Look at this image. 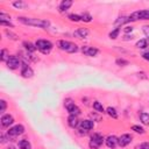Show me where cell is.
I'll return each mask as SVG.
<instances>
[{"instance_id":"cell-1","label":"cell","mask_w":149,"mask_h":149,"mask_svg":"<svg viewBox=\"0 0 149 149\" xmlns=\"http://www.w3.org/2000/svg\"><path fill=\"white\" fill-rule=\"evenodd\" d=\"M19 22L30 26V27H37V28H48L50 26V22L48 20H42V19H36V17H27V16H19L17 17Z\"/></svg>"},{"instance_id":"cell-2","label":"cell","mask_w":149,"mask_h":149,"mask_svg":"<svg viewBox=\"0 0 149 149\" xmlns=\"http://www.w3.org/2000/svg\"><path fill=\"white\" fill-rule=\"evenodd\" d=\"M57 47H58V49H61L68 54H76L78 51V45L76 43L66 41V40H58Z\"/></svg>"},{"instance_id":"cell-3","label":"cell","mask_w":149,"mask_h":149,"mask_svg":"<svg viewBox=\"0 0 149 149\" xmlns=\"http://www.w3.org/2000/svg\"><path fill=\"white\" fill-rule=\"evenodd\" d=\"M35 45H36V49L38 51H41L42 54L44 55H48L50 54V51L52 50L54 48V44L49 41V40H43V38H40L35 42Z\"/></svg>"},{"instance_id":"cell-4","label":"cell","mask_w":149,"mask_h":149,"mask_svg":"<svg viewBox=\"0 0 149 149\" xmlns=\"http://www.w3.org/2000/svg\"><path fill=\"white\" fill-rule=\"evenodd\" d=\"M127 20H128V22H134V21H139V20H149V9L133 12L130 15L127 16Z\"/></svg>"},{"instance_id":"cell-5","label":"cell","mask_w":149,"mask_h":149,"mask_svg":"<svg viewBox=\"0 0 149 149\" xmlns=\"http://www.w3.org/2000/svg\"><path fill=\"white\" fill-rule=\"evenodd\" d=\"M104 142H105V139H104V136H102L101 134H99V133H93V134L91 135V137H90L88 147H90L91 149H99V148L102 146Z\"/></svg>"},{"instance_id":"cell-6","label":"cell","mask_w":149,"mask_h":149,"mask_svg":"<svg viewBox=\"0 0 149 149\" xmlns=\"http://www.w3.org/2000/svg\"><path fill=\"white\" fill-rule=\"evenodd\" d=\"M6 65L10 70H16V69H19V68L22 66V62H21V58L20 57H17L15 55H10L9 58L6 62Z\"/></svg>"},{"instance_id":"cell-7","label":"cell","mask_w":149,"mask_h":149,"mask_svg":"<svg viewBox=\"0 0 149 149\" xmlns=\"http://www.w3.org/2000/svg\"><path fill=\"white\" fill-rule=\"evenodd\" d=\"M64 106H65V108H66V111H68V113H69L70 115H76V116H78V115L80 114V108H79L72 100L66 99Z\"/></svg>"},{"instance_id":"cell-8","label":"cell","mask_w":149,"mask_h":149,"mask_svg":"<svg viewBox=\"0 0 149 149\" xmlns=\"http://www.w3.org/2000/svg\"><path fill=\"white\" fill-rule=\"evenodd\" d=\"M24 133V127L22 125H15L13 127H10L8 130H7V135L9 136V139H13V137H16V136H20Z\"/></svg>"},{"instance_id":"cell-9","label":"cell","mask_w":149,"mask_h":149,"mask_svg":"<svg viewBox=\"0 0 149 149\" xmlns=\"http://www.w3.org/2000/svg\"><path fill=\"white\" fill-rule=\"evenodd\" d=\"M94 128V122L92 120H88V119H85V120H80L79 121V125H78V129L79 130H84V132H88L91 129Z\"/></svg>"},{"instance_id":"cell-10","label":"cell","mask_w":149,"mask_h":149,"mask_svg":"<svg viewBox=\"0 0 149 149\" xmlns=\"http://www.w3.org/2000/svg\"><path fill=\"white\" fill-rule=\"evenodd\" d=\"M105 144L111 149H115L119 146V137H116L115 135H108L105 139Z\"/></svg>"},{"instance_id":"cell-11","label":"cell","mask_w":149,"mask_h":149,"mask_svg":"<svg viewBox=\"0 0 149 149\" xmlns=\"http://www.w3.org/2000/svg\"><path fill=\"white\" fill-rule=\"evenodd\" d=\"M21 76L23 78H31L34 76V70L27 63H22V66H21Z\"/></svg>"},{"instance_id":"cell-12","label":"cell","mask_w":149,"mask_h":149,"mask_svg":"<svg viewBox=\"0 0 149 149\" xmlns=\"http://www.w3.org/2000/svg\"><path fill=\"white\" fill-rule=\"evenodd\" d=\"M81 52L88 57H94L99 54V50L97 48H93V47H88V45H84L81 47Z\"/></svg>"},{"instance_id":"cell-13","label":"cell","mask_w":149,"mask_h":149,"mask_svg":"<svg viewBox=\"0 0 149 149\" xmlns=\"http://www.w3.org/2000/svg\"><path fill=\"white\" fill-rule=\"evenodd\" d=\"M0 121H1L2 127H9L14 123V118L12 114H2Z\"/></svg>"},{"instance_id":"cell-14","label":"cell","mask_w":149,"mask_h":149,"mask_svg":"<svg viewBox=\"0 0 149 149\" xmlns=\"http://www.w3.org/2000/svg\"><path fill=\"white\" fill-rule=\"evenodd\" d=\"M132 140H133V137H132L130 134H122L119 137V146L120 147H126L132 142Z\"/></svg>"},{"instance_id":"cell-15","label":"cell","mask_w":149,"mask_h":149,"mask_svg":"<svg viewBox=\"0 0 149 149\" xmlns=\"http://www.w3.org/2000/svg\"><path fill=\"white\" fill-rule=\"evenodd\" d=\"M90 34V30L86 28H78L77 30L73 31V36L77 38H86Z\"/></svg>"},{"instance_id":"cell-16","label":"cell","mask_w":149,"mask_h":149,"mask_svg":"<svg viewBox=\"0 0 149 149\" xmlns=\"http://www.w3.org/2000/svg\"><path fill=\"white\" fill-rule=\"evenodd\" d=\"M72 1H70V0H63V1H61V3H59V6H58V10H59V13H65L71 6H72Z\"/></svg>"},{"instance_id":"cell-17","label":"cell","mask_w":149,"mask_h":149,"mask_svg":"<svg viewBox=\"0 0 149 149\" xmlns=\"http://www.w3.org/2000/svg\"><path fill=\"white\" fill-rule=\"evenodd\" d=\"M79 121L80 120H78V116H76V115H69V118H68V125L71 127V128H78V125H79Z\"/></svg>"},{"instance_id":"cell-18","label":"cell","mask_w":149,"mask_h":149,"mask_svg":"<svg viewBox=\"0 0 149 149\" xmlns=\"http://www.w3.org/2000/svg\"><path fill=\"white\" fill-rule=\"evenodd\" d=\"M23 47H24L27 54H33V52H35V51L37 50V49H36V45L33 44L31 42H27V41H24V42H23Z\"/></svg>"},{"instance_id":"cell-19","label":"cell","mask_w":149,"mask_h":149,"mask_svg":"<svg viewBox=\"0 0 149 149\" xmlns=\"http://www.w3.org/2000/svg\"><path fill=\"white\" fill-rule=\"evenodd\" d=\"M17 146H19V149H31V144H30V142L27 139L20 140Z\"/></svg>"},{"instance_id":"cell-20","label":"cell","mask_w":149,"mask_h":149,"mask_svg":"<svg viewBox=\"0 0 149 149\" xmlns=\"http://www.w3.org/2000/svg\"><path fill=\"white\" fill-rule=\"evenodd\" d=\"M92 107H93V109H94L95 112H98V113H105V112H106L105 108H104V106H102V104L99 102V101H97V100L93 101Z\"/></svg>"},{"instance_id":"cell-21","label":"cell","mask_w":149,"mask_h":149,"mask_svg":"<svg viewBox=\"0 0 149 149\" xmlns=\"http://www.w3.org/2000/svg\"><path fill=\"white\" fill-rule=\"evenodd\" d=\"M137 49H146L148 47V40L147 38H141L136 42V45H135Z\"/></svg>"},{"instance_id":"cell-22","label":"cell","mask_w":149,"mask_h":149,"mask_svg":"<svg viewBox=\"0 0 149 149\" xmlns=\"http://www.w3.org/2000/svg\"><path fill=\"white\" fill-rule=\"evenodd\" d=\"M140 121L143 123V125H149V113H146V112H142L140 113Z\"/></svg>"},{"instance_id":"cell-23","label":"cell","mask_w":149,"mask_h":149,"mask_svg":"<svg viewBox=\"0 0 149 149\" xmlns=\"http://www.w3.org/2000/svg\"><path fill=\"white\" fill-rule=\"evenodd\" d=\"M120 31H121V27H116V28H114L111 33H109V38L111 40H115L118 36H119V34H120Z\"/></svg>"},{"instance_id":"cell-24","label":"cell","mask_w":149,"mask_h":149,"mask_svg":"<svg viewBox=\"0 0 149 149\" xmlns=\"http://www.w3.org/2000/svg\"><path fill=\"white\" fill-rule=\"evenodd\" d=\"M106 113L111 116V118H113V119H116L118 118V112H116V109L114 108V107H107L106 108Z\"/></svg>"},{"instance_id":"cell-25","label":"cell","mask_w":149,"mask_h":149,"mask_svg":"<svg viewBox=\"0 0 149 149\" xmlns=\"http://www.w3.org/2000/svg\"><path fill=\"white\" fill-rule=\"evenodd\" d=\"M9 56H10V55H9V52H8L6 49H2V50H1V52H0V61L6 63V62H7V59L9 58Z\"/></svg>"},{"instance_id":"cell-26","label":"cell","mask_w":149,"mask_h":149,"mask_svg":"<svg viewBox=\"0 0 149 149\" xmlns=\"http://www.w3.org/2000/svg\"><path fill=\"white\" fill-rule=\"evenodd\" d=\"M13 6H14L15 8H17V9H23V8H26L28 5H27L26 2H23V1H15V2H13Z\"/></svg>"},{"instance_id":"cell-27","label":"cell","mask_w":149,"mask_h":149,"mask_svg":"<svg viewBox=\"0 0 149 149\" xmlns=\"http://www.w3.org/2000/svg\"><path fill=\"white\" fill-rule=\"evenodd\" d=\"M115 63H116V65H119V66H126V65L129 64V62H128L127 59H125V58H116V59H115Z\"/></svg>"},{"instance_id":"cell-28","label":"cell","mask_w":149,"mask_h":149,"mask_svg":"<svg viewBox=\"0 0 149 149\" xmlns=\"http://www.w3.org/2000/svg\"><path fill=\"white\" fill-rule=\"evenodd\" d=\"M80 19H81V21H84V22H91V21H92V16H91V14H88V13H83V14L80 15Z\"/></svg>"},{"instance_id":"cell-29","label":"cell","mask_w":149,"mask_h":149,"mask_svg":"<svg viewBox=\"0 0 149 149\" xmlns=\"http://www.w3.org/2000/svg\"><path fill=\"white\" fill-rule=\"evenodd\" d=\"M68 17H69V20H70V21H72V22L81 21L80 15H78V14H69V15H68Z\"/></svg>"},{"instance_id":"cell-30","label":"cell","mask_w":149,"mask_h":149,"mask_svg":"<svg viewBox=\"0 0 149 149\" xmlns=\"http://www.w3.org/2000/svg\"><path fill=\"white\" fill-rule=\"evenodd\" d=\"M132 130H134V132L137 133V134H143V133H144L143 127H141V126H139V125H133V126H132Z\"/></svg>"},{"instance_id":"cell-31","label":"cell","mask_w":149,"mask_h":149,"mask_svg":"<svg viewBox=\"0 0 149 149\" xmlns=\"http://www.w3.org/2000/svg\"><path fill=\"white\" fill-rule=\"evenodd\" d=\"M6 108H7V102H6V100L0 99V113H1V114H5Z\"/></svg>"},{"instance_id":"cell-32","label":"cell","mask_w":149,"mask_h":149,"mask_svg":"<svg viewBox=\"0 0 149 149\" xmlns=\"http://www.w3.org/2000/svg\"><path fill=\"white\" fill-rule=\"evenodd\" d=\"M128 20H127V16H120L118 17V20L115 21V24L116 26H120V24H123V23H127Z\"/></svg>"},{"instance_id":"cell-33","label":"cell","mask_w":149,"mask_h":149,"mask_svg":"<svg viewBox=\"0 0 149 149\" xmlns=\"http://www.w3.org/2000/svg\"><path fill=\"white\" fill-rule=\"evenodd\" d=\"M5 34L8 36V38H10L13 41H17V35L14 34V33H12L10 30H5Z\"/></svg>"},{"instance_id":"cell-34","label":"cell","mask_w":149,"mask_h":149,"mask_svg":"<svg viewBox=\"0 0 149 149\" xmlns=\"http://www.w3.org/2000/svg\"><path fill=\"white\" fill-rule=\"evenodd\" d=\"M0 21H8L10 22V15L6 13H0Z\"/></svg>"},{"instance_id":"cell-35","label":"cell","mask_w":149,"mask_h":149,"mask_svg":"<svg viewBox=\"0 0 149 149\" xmlns=\"http://www.w3.org/2000/svg\"><path fill=\"white\" fill-rule=\"evenodd\" d=\"M0 140H1L0 142H1L2 144H3V143H6V142H7L8 140H9V136H8V135H6V134H3V133H1V136H0Z\"/></svg>"},{"instance_id":"cell-36","label":"cell","mask_w":149,"mask_h":149,"mask_svg":"<svg viewBox=\"0 0 149 149\" xmlns=\"http://www.w3.org/2000/svg\"><path fill=\"white\" fill-rule=\"evenodd\" d=\"M142 31H143V34L146 35L147 40H149V26H143V27H142Z\"/></svg>"},{"instance_id":"cell-37","label":"cell","mask_w":149,"mask_h":149,"mask_svg":"<svg viewBox=\"0 0 149 149\" xmlns=\"http://www.w3.org/2000/svg\"><path fill=\"white\" fill-rule=\"evenodd\" d=\"M0 24L1 26H7V27H10V28H14V24L12 22H8V21H0Z\"/></svg>"},{"instance_id":"cell-38","label":"cell","mask_w":149,"mask_h":149,"mask_svg":"<svg viewBox=\"0 0 149 149\" xmlns=\"http://www.w3.org/2000/svg\"><path fill=\"white\" fill-rule=\"evenodd\" d=\"M140 149H149V142H142L140 144Z\"/></svg>"},{"instance_id":"cell-39","label":"cell","mask_w":149,"mask_h":149,"mask_svg":"<svg viewBox=\"0 0 149 149\" xmlns=\"http://www.w3.org/2000/svg\"><path fill=\"white\" fill-rule=\"evenodd\" d=\"M142 58L146 59L147 62H149V51H144V52L142 54Z\"/></svg>"},{"instance_id":"cell-40","label":"cell","mask_w":149,"mask_h":149,"mask_svg":"<svg viewBox=\"0 0 149 149\" xmlns=\"http://www.w3.org/2000/svg\"><path fill=\"white\" fill-rule=\"evenodd\" d=\"M123 31H125L126 34H128V33H132V31H133V27H129V26H128V27H126V28L123 29Z\"/></svg>"},{"instance_id":"cell-41","label":"cell","mask_w":149,"mask_h":149,"mask_svg":"<svg viewBox=\"0 0 149 149\" xmlns=\"http://www.w3.org/2000/svg\"><path fill=\"white\" fill-rule=\"evenodd\" d=\"M6 149H16V148H15L14 146H8V147H7Z\"/></svg>"}]
</instances>
